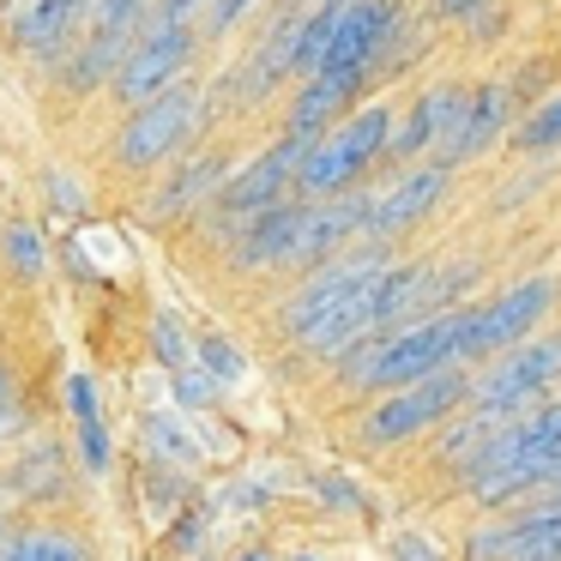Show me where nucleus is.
Instances as JSON below:
<instances>
[{"instance_id": "25", "label": "nucleus", "mask_w": 561, "mask_h": 561, "mask_svg": "<svg viewBox=\"0 0 561 561\" xmlns=\"http://www.w3.org/2000/svg\"><path fill=\"white\" fill-rule=\"evenodd\" d=\"M25 423H31V416H25V404H19V399H0V440L25 435Z\"/></svg>"}, {"instance_id": "27", "label": "nucleus", "mask_w": 561, "mask_h": 561, "mask_svg": "<svg viewBox=\"0 0 561 561\" xmlns=\"http://www.w3.org/2000/svg\"><path fill=\"white\" fill-rule=\"evenodd\" d=\"M0 399H13V368L0 363Z\"/></svg>"}, {"instance_id": "20", "label": "nucleus", "mask_w": 561, "mask_h": 561, "mask_svg": "<svg viewBox=\"0 0 561 561\" xmlns=\"http://www.w3.org/2000/svg\"><path fill=\"white\" fill-rule=\"evenodd\" d=\"M0 260H7V272L13 278H43V236L31 230V224H7L0 230Z\"/></svg>"}, {"instance_id": "22", "label": "nucleus", "mask_w": 561, "mask_h": 561, "mask_svg": "<svg viewBox=\"0 0 561 561\" xmlns=\"http://www.w3.org/2000/svg\"><path fill=\"white\" fill-rule=\"evenodd\" d=\"M194 368H206L211 380H242L248 375V363L236 356V344L230 339H218V332H206V339H194Z\"/></svg>"}, {"instance_id": "28", "label": "nucleus", "mask_w": 561, "mask_h": 561, "mask_svg": "<svg viewBox=\"0 0 561 561\" xmlns=\"http://www.w3.org/2000/svg\"><path fill=\"white\" fill-rule=\"evenodd\" d=\"M7 525H13V519H0V531H7Z\"/></svg>"}, {"instance_id": "4", "label": "nucleus", "mask_w": 561, "mask_h": 561, "mask_svg": "<svg viewBox=\"0 0 561 561\" xmlns=\"http://www.w3.org/2000/svg\"><path fill=\"white\" fill-rule=\"evenodd\" d=\"M561 284L549 272H531V278L507 284L501 296H483V302H459V332H453V356L459 368H483L489 356H501L507 344L531 339L543 327V314L556 308Z\"/></svg>"}, {"instance_id": "9", "label": "nucleus", "mask_w": 561, "mask_h": 561, "mask_svg": "<svg viewBox=\"0 0 561 561\" xmlns=\"http://www.w3.org/2000/svg\"><path fill=\"white\" fill-rule=\"evenodd\" d=\"M387 260H392L387 242H351L344 254H332V260H320V266H308L302 278L290 284V296L278 302V332H284V339H296L302 327H314L327 308H339L344 296L363 290V284L375 278Z\"/></svg>"}, {"instance_id": "5", "label": "nucleus", "mask_w": 561, "mask_h": 561, "mask_svg": "<svg viewBox=\"0 0 561 561\" xmlns=\"http://www.w3.org/2000/svg\"><path fill=\"white\" fill-rule=\"evenodd\" d=\"M465 392H471V368H459V363L435 368V375L411 380V387H392V392H380V404L363 416L356 440H363L368 453L404 447V440H416V435H428V428L447 423V416L465 404Z\"/></svg>"}, {"instance_id": "12", "label": "nucleus", "mask_w": 561, "mask_h": 561, "mask_svg": "<svg viewBox=\"0 0 561 561\" xmlns=\"http://www.w3.org/2000/svg\"><path fill=\"white\" fill-rule=\"evenodd\" d=\"M296 230H302V194L278 199V206L242 218L236 230H224V260H230L236 278H254V272H290Z\"/></svg>"}, {"instance_id": "17", "label": "nucleus", "mask_w": 561, "mask_h": 561, "mask_svg": "<svg viewBox=\"0 0 561 561\" xmlns=\"http://www.w3.org/2000/svg\"><path fill=\"white\" fill-rule=\"evenodd\" d=\"M501 561H561V507L537 501V507L507 519V556Z\"/></svg>"}, {"instance_id": "10", "label": "nucleus", "mask_w": 561, "mask_h": 561, "mask_svg": "<svg viewBox=\"0 0 561 561\" xmlns=\"http://www.w3.org/2000/svg\"><path fill=\"white\" fill-rule=\"evenodd\" d=\"M453 182L459 175L447 170V163H404V170H392L380 187H368V218H363V236L368 242H399V236H411L416 224H428L440 206L453 199Z\"/></svg>"}, {"instance_id": "11", "label": "nucleus", "mask_w": 561, "mask_h": 561, "mask_svg": "<svg viewBox=\"0 0 561 561\" xmlns=\"http://www.w3.org/2000/svg\"><path fill=\"white\" fill-rule=\"evenodd\" d=\"M236 163H242V158H236V146H224V139H218V146H187L182 158H170V163L158 170V187L146 194V218H151V224L199 218Z\"/></svg>"}, {"instance_id": "26", "label": "nucleus", "mask_w": 561, "mask_h": 561, "mask_svg": "<svg viewBox=\"0 0 561 561\" xmlns=\"http://www.w3.org/2000/svg\"><path fill=\"white\" fill-rule=\"evenodd\" d=\"M543 489H549V501H556V507H561V465H556V471H549V483H543Z\"/></svg>"}, {"instance_id": "3", "label": "nucleus", "mask_w": 561, "mask_h": 561, "mask_svg": "<svg viewBox=\"0 0 561 561\" xmlns=\"http://www.w3.org/2000/svg\"><path fill=\"white\" fill-rule=\"evenodd\" d=\"M387 127H392L387 98H363L351 115H339L320 139H308L302 170H296V194L332 199V194H351V187H368L380 170V151H387Z\"/></svg>"}, {"instance_id": "1", "label": "nucleus", "mask_w": 561, "mask_h": 561, "mask_svg": "<svg viewBox=\"0 0 561 561\" xmlns=\"http://www.w3.org/2000/svg\"><path fill=\"white\" fill-rule=\"evenodd\" d=\"M556 465H561V399H537L531 411L507 416L459 471H465V483H471L477 507L495 513V507H507V501L543 489Z\"/></svg>"}, {"instance_id": "7", "label": "nucleus", "mask_w": 561, "mask_h": 561, "mask_svg": "<svg viewBox=\"0 0 561 561\" xmlns=\"http://www.w3.org/2000/svg\"><path fill=\"white\" fill-rule=\"evenodd\" d=\"M199 49H206V37L187 31V25H146L134 43H127L122 67H115L110 103H115V110H139V103H151L158 91L194 79Z\"/></svg>"}, {"instance_id": "19", "label": "nucleus", "mask_w": 561, "mask_h": 561, "mask_svg": "<svg viewBox=\"0 0 561 561\" xmlns=\"http://www.w3.org/2000/svg\"><path fill=\"white\" fill-rule=\"evenodd\" d=\"M67 404H73L79 435H85V465H91V471H103V465H110V435H103L98 392H91V380H85V375H73V387H67Z\"/></svg>"}, {"instance_id": "24", "label": "nucleus", "mask_w": 561, "mask_h": 561, "mask_svg": "<svg viewBox=\"0 0 561 561\" xmlns=\"http://www.w3.org/2000/svg\"><path fill=\"white\" fill-rule=\"evenodd\" d=\"M175 392H182V404H187V411H199V404L211 411V404H218V380H211L206 368H194V363H187V368H175Z\"/></svg>"}, {"instance_id": "14", "label": "nucleus", "mask_w": 561, "mask_h": 561, "mask_svg": "<svg viewBox=\"0 0 561 561\" xmlns=\"http://www.w3.org/2000/svg\"><path fill=\"white\" fill-rule=\"evenodd\" d=\"M363 98H375V85H368L363 73H302L290 91V103H284L278 115V134H296V139H320L339 115H351Z\"/></svg>"}, {"instance_id": "29", "label": "nucleus", "mask_w": 561, "mask_h": 561, "mask_svg": "<svg viewBox=\"0 0 561 561\" xmlns=\"http://www.w3.org/2000/svg\"><path fill=\"white\" fill-rule=\"evenodd\" d=\"M254 561H266V556H254Z\"/></svg>"}, {"instance_id": "6", "label": "nucleus", "mask_w": 561, "mask_h": 561, "mask_svg": "<svg viewBox=\"0 0 561 561\" xmlns=\"http://www.w3.org/2000/svg\"><path fill=\"white\" fill-rule=\"evenodd\" d=\"M556 380H561V332H543V339H519V344H507L501 356H489L483 368H471V392H465V404L507 423V416L531 411Z\"/></svg>"}, {"instance_id": "2", "label": "nucleus", "mask_w": 561, "mask_h": 561, "mask_svg": "<svg viewBox=\"0 0 561 561\" xmlns=\"http://www.w3.org/2000/svg\"><path fill=\"white\" fill-rule=\"evenodd\" d=\"M211 85L206 79H182V85L158 91L139 110H122V127L110 139V170L127 182H151L170 158H182L199 134L211 127Z\"/></svg>"}, {"instance_id": "18", "label": "nucleus", "mask_w": 561, "mask_h": 561, "mask_svg": "<svg viewBox=\"0 0 561 561\" xmlns=\"http://www.w3.org/2000/svg\"><path fill=\"white\" fill-rule=\"evenodd\" d=\"M507 151H513V158H525V163L556 158V151H561V85H549L543 98H537L531 110L507 127Z\"/></svg>"}, {"instance_id": "23", "label": "nucleus", "mask_w": 561, "mask_h": 561, "mask_svg": "<svg viewBox=\"0 0 561 561\" xmlns=\"http://www.w3.org/2000/svg\"><path fill=\"white\" fill-rule=\"evenodd\" d=\"M206 13H211V0H151L146 25H187V31H199V25H206Z\"/></svg>"}, {"instance_id": "21", "label": "nucleus", "mask_w": 561, "mask_h": 561, "mask_svg": "<svg viewBox=\"0 0 561 561\" xmlns=\"http://www.w3.org/2000/svg\"><path fill=\"white\" fill-rule=\"evenodd\" d=\"M260 7H266V0H211L206 25H199L206 49H211V43H230L236 31H248V25H254V13H260Z\"/></svg>"}, {"instance_id": "16", "label": "nucleus", "mask_w": 561, "mask_h": 561, "mask_svg": "<svg viewBox=\"0 0 561 561\" xmlns=\"http://www.w3.org/2000/svg\"><path fill=\"white\" fill-rule=\"evenodd\" d=\"M0 561H98V556L67 525H7L0 531Z\"/></svg>"}, {"instance_id": "8", "label": "nucleus", "mask_w": 561, "mask_h": 561, "mask_svg": "<svg viewBox=\"0 0 561 561\" xmlns=\"http://www.w3.org/2000/svg\"><path fill=\"white\" fill-rule=\"evenodd\" d=\"M302 151H308V139L278 134L266 151L242 158L230 175H224V187L211 194V206L199 211V218H211L218 230H236V224L254 218V211L278 206V199H296V170H302Z\"/></svg>"}, {"instance_id": "15", "label": "nucleus", "mask_w": 561, "mask_h": 561, "mask_svg": "<svg viewBox=\"0 0 561 561\" xmlns=\"http://www.w3.org/2000/svg\"><path fill=\"white\" fill-rule=\"evenodd\" d=\"M392 13H399V0H344L339 25H332L327 49H320L314 73L327 67V73H363L368 85H375V49L380 37H387Z\"/></svg>"}, {"instance_id": "13", "label": "nucleus", "mask_w": 561, "mask_h": 561, "mask_svg": "<svg viewBox=\"0 0 561 561\" xmlns=\"http://www.w3.org/2000/svg\"><path fill=\"white\" fill-rule=\"evenodd\" d=\"M79 25H85V0H7L0 7V31L25 61L55 67L73 49Z\"/></svg>"}]
</instances>
